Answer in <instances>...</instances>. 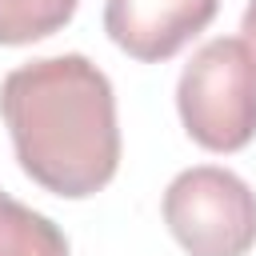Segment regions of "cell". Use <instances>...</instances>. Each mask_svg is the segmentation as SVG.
I'll return each mask as SVG.
<instances>
[{"label": "cell", "mask_w": 256, "mask_h": 256, "mask_svg": "<svg viewBox=\"0 0 256 256\" xmlns=\"http://www.w3.org/2000/svg\"><path fill=\"white\" fill-rule=\"evenodd\" d=\"M240 32H244V40H248V48H252V56H256V0H248V8H244V16H240Z\"/></svg>", "instance_id": "cell-7"}, {"label": "cell", "mask_w": 256, "mask_h": 256, "mask_svg": "<svg viewBox=\"0 0 256 256\" xmlns=\"http://www.w3.org/2000/svg\"><path fill=\"white\" fill-rule=\"evenodd\" d=\"M0 116L24 176L52 196H96L120 168L112 80L80 52L12 68L0 80Z\"/></svg>", "instance_id": "cell-1"}, {"label": "cell", "mask_w": 256, "mask_h": 256, "mask_svg": "<svg viewBox=\"0 0 256 256\" xmlns=\"http://www.w3.org/2000/svg\"><path fill=\"white\" fill-rule=\"evenodd\" d=\"M184 132L208 152H240L256 136V56L244 36H216L192 52L176 84Z\"/></svg>", "instance_id": "cell-2"}, {"label": "cell", "mask_w": 256, "mask_h": 256, "mask_svg": "<svg viewBox=\"0 0 256 256\" xmlns=\"http://www.w3.org/2000/svg\"><path fill=\"white\" fill-rule=\"evenodd\" d=\"M160 212L188 256H248L256 248V192L228 168H184L164 188Z\"/></svg>", "instance_id": "cell-3"}, {"label": "cell", "mask_w": 256, "mask_h": 256, "mask_svg": "<svg viewBox=\"0 0 256 256\" xmlns=\"http://www.w3.org/2000/svg\"><path fill=\"white\" fill-rule=\"evenodd\" d=\"M0 256H72V252L56 220L0 192Z\"/></svg>", "instance_id": "cell-5"}, {"label": "cell", "mask_w": 256, "mask_h": 256, "mask_svg": "<svg viewBox=\"0 0 256 256\" xmlns=\"http://www.w3.org/2000/svg\"><path fill=\"white\" fill-rule=\"evenodd\" d=\"M220 12V0H108V40L140 64L172 60L192 36H200Z\"/></svg>", "instance_id": "cell-4"}, {"label": "cell", "mask_w": 256, "mask_h": 256, "mask_svg": "<svg viewBox=\"0 0 256 256\" xmlns=\"http://www.w3.org/2000/svg\"><path fill=\"white\" fill-rule=\"evenodd\" d=\"M80 0H0V44L20 48L60 32Z\"/></svg>", "instance_id": "cell-6"}]
</instances>
